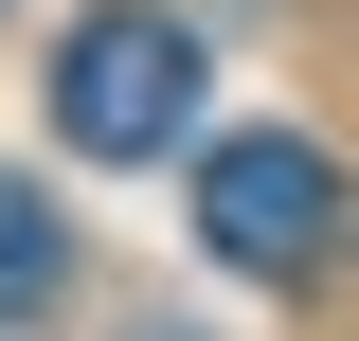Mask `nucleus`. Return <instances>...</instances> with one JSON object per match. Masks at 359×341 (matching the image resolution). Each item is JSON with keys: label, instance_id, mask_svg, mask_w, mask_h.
Here are the masks:
<instances>
[{"label": "nucleus", "instance_id": "1", "mask_svg": "<svg viewBox=\"0 0 359 341\" xmlns=\"http://www.w3.org/2000/svg\"><path fill=\"white\" fill-rule=\"evenodd\" d=\"M180 126H198V36H180L162 0L72 18V54H54V144H72V162H162Z\"/></svg>", "mask_w": 359, "mask_h": 341}, {"label": "nucleus", "instance_id": "2", "mask_svg": "<svg viewBox=\"0 0 359 341\" xmlns=\"http://www.w3.org/2000/svg\"><path fill=\"white\" fill-rule=\"evenodd\" d=\"M198 252L252 269V288H306V269L341 252V162H323L306 126H233L216 162H198Z\"/></svg>", "mask_w": 359, "mask_h": 341}, {"label": "nucleus", "instance_id": "3", "mask_svg": "<svg viewBox=\"0 0 359 341\" xmlns=\"http://www.w3.org/2000/svg\"><path fill=\"white\" fill-rule=\"evenodd\" d=\"M54 288H72V215H54L18 162H0V323H36Z\"/></svg>", "mask_w": 359, "mask_h": 341}]
</instances>
